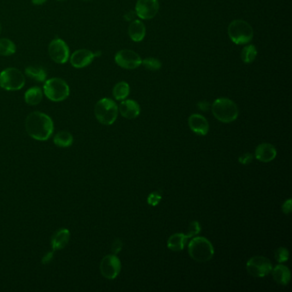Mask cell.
<instances>
[{"instance_id": "6da1fadb", "label": "cell", "mask_w": 292, "mask_h": 292, "mask_svg": "<svg viewBox=\"0 0 292 292\" xmlns=\"http://www.w3.org/2000/svg\"><path fill=\"white\" fill-rule=\"evenodd\" d=\"M28 136L37 141H46L52 135L54 126L48 115L40 112H33L27 116L25 122Z\"/></svg>"}, {"instance_id": "7a4b0ae2", "label": "cell", "mask_w": 292, "mask_h": 292, "mask_svg": "<svg viewBox=\"0 0 292 292\" xmlns=\"http://www.w3.org/2000/svg\"><path fill=\"white\" fill-rule=\"evenodd\" d=\"M212 112L214 118L225 124L234 122L239 114L237 104L228 98H220L214 100L212 105Z\"/></svg>"}, {"instance_id": "3957f363", "label": "cell", "mask_w": 292, "mask_h": 292, "mask_svg": "<svg viewBox=\"0 0 292 292\" xmlns=\"http://www.w3.org/2000/svg\"><path fill=\"white\" fill-rule=\"evenodd\" d=\"M190 257L197 262H207L214 257V249L211 242L203 237H194L188 245Z\"/></svg>"}, {"instance_id": "277c9868", "label": "cell", "mask_w": 292, "mask_h": 292, "mask_svg": "<svg viewBox=\"0 0 292 292\" xmlns=\"http://www.w3.org/2000/svg\"><path fill=\"white\" fill-rule=\"evenodd\" d=\"M43 92L49 100L54 102H60L66 100L70 90L66 81L62 78L53 77L45 81Z\"/></svg>"}, {"instance_id": "5b68a950", "label": "cell", "mask_w": 292, "mask_h": 292, "mask_svg": "<svg viewBox=\"0 0 292 292\" xmlns=\"http://www.w3.org/2000/svg\"><path fill=\"white\" fill-rule=\"evenodd\" d=\"M228 34L232 42L237 45H245L253 39L254 31L248 21L234 20L228 27Z\"/></svg>"}, {"instance_id": "8992f818", "label": "cell", "mask_w": 292, "mask_h": 292, "mask_svg": "<svg viewBox=\"0 0 292 292\" xmlns=\"http://www.w3.org/2000/svg\"><path fill=\"white\" fill-rule=\"evenodd\" d=\"M117 104L108 98L99 100L94 106V115L97 120L104 125H111L118 118Z\"/></svg>"}, {"instance_id": "52a82bcc", "label": "cell", "mask_w": 292, "mask_h": 292, "mask_svg": "<svg viewBox=\"0 0 292 292\" xmlns=\"http://www.w3.org/2000/svg\"><path fill=\"white\" fill-rule=\"evenodd\" d=\"M25 76L15 68H7L0 73V87L7 91H17L24 87Z\"/></svg>"}, {"instance_id": "ba28073f", "label": "cell", "mask_w": 292, "mask_h": 292, "mask_svg": "<svg viewBox=\"0 0 292 292\" xmlns=\"http://www.w3.org/2000/svg\"><path fill=\"white\" fill-rule=\"evenodd\" d=\"M249 274L255 278H263L271 274L273 266L270 260L264 256H254L246 264Z\"/></svg>"}, {"instance_id": "9c48e42d", "label": "cell", "mask_w": 292, "mask_h": 292, "mask_svg": "<svg viewBox=\"0 0 292 292\" xmlns=\"http://www.w3.org/2000/svg\"><path fill=\"white\" fill-rule=\"evenodd\" d=\"M49 56L51 60L54 61L55 63H67L69 58V46L64 40L56 38L52 39L48 46Z\"/></svg>"}, {"instance_id": "30bf717a", "label": "cell", "mask_w": 292, "mask_h": 292, "mask_svg": "<svg viewBox=\"0 0 292 292\" xmlns=\"http://www.w3.org/2000/svg\"><path fill=\"white\" fill-rule=\"evenodd\" d=\"M142 61L138 53L132 50L124 49L118 51L115 55V62L118 66L124 69H136L142 64Z\"/></svg>"}, {"instance_id": "8fae6325", "label": "cell", "mask_w": 292, "mask_h": 292, "mask_svg": "<svg viewBox=\"0 0 292 292\" xmlns=\"http://www.w3.org/2000/svg\"><path fill=\"white\" fill-rule=\"evenodd\" d=\"M100 273L107 280H115L121 271V262L116 255H108L100 262Z\"/></svg>"}, {"instance_id": "7c38bea8", "label": "cell", "mask_w": 292, "mask_h": 292, "mask_svg": "<svg viewBox=\"0 0 292 292\" xmlns=\"http://www.w3.org/2000/svg\"><path fill=\"white\" fill-rule=\"evenodd\" d=\"M160 4L158 0H137L136 13L140 18L148 20L154 18L159 11Z\"/></svg>"}, {"instance_id": "4fadbf2b", "label": "cell", "mask_w": 292, "mask_h": 292, "mask_svg": "<svg viewBox=\"0 0 292 292\" xmlns=\"http://www.w3.org/2000/svg\"><path fill=\"white\" fill-rule=\"evenodd\" d=\"M95 57L94 52L87 49H79L74 51L70 56V63L74 68L81 69L87 67L93 62V58Z\"/></svg>"}, {"instance_id": "5bb4252c", "label": "cell", "mask_w": 292, "mask_h": 292, "mask_svg": "<svg viewBox=\"0 0 292 292\" xmlns=\"http://www.w3.org/2000/svg\"><path fill=\"white\" fill-rule=\"evenodd\" d=\"M188 123L190 130L199 136H206L209 131V124L208 120L202 115H191L189 118Z\"/></svg>"}, {"instance_id": "9a60e30c", "label": "cell", "mask_w": 292, "mask_h": 292, "mask_svg": "<svg viewBox=\"0 0 292 292\" xmlns=\"http://www.w3.org/2000/svg\"><path fill=\"white\" fill-rule=\"evenodd\" d=\"M255 156L262 162H271L277 156V150L274 145L262 143L256 148Z\"/></svg>"}, {"instance_id": "2e32d148", "label": "cell", "mask_w": 292, "mask_h": 292, "mask_svg": "<svg viewBox=\"0 0 292 292\" xmlns=\"http://www.w3.org/2000/svg\"><path fill=\"white\" fill-rule=\"evenodd\" d=\"M118 111L124 118L127 119H134L140 115L141 109L138 103L133 100H125L120 103Z\"/></svg>"}, {"instance_id": "e0dca14e", "label": "cell", "mask_w": 292, "mask_h": 292, "mask_svg": "<svg viewBox=\"0 0 292 292\" xmlns=\"http://www.w3.org/2000/svg\"><path fill=\"white\" fill-rule=\"evenodd\" d=\"M271 273L274 281L280 286H287L290 283L292 274L289 268L286 266L277 265L272 269Z\"/></svg>"}, {"instance_id": "ac0fdd59", "label": "cell", "mask_w": 292, "mask_h": 292, "mask_svg": "<svg viewBox=\"0 0 292 292\" xmlns=\"http://www.w3.org/2000/svg\"><path fill=\"white\" fill-rule=\"evenodd\" d=\"M69 238H70V233L69 230L64 229V228L58 230L51 238V244L52 250L57 251L66 247L69 241Z\"/></svg>"}, {"instance_id": "d6986e66", "label": "cell", "mask_w": 292, "mask_h": 292, "mask_svg": "<svg viewBox=\"0 0 292 292\" xmlns=\"http://www.w3.org/2000/svg\"><path fill=\"white\" fill-rule=\"evenodd\" d=\"M128 33L133 41L135 42L142 41L146 35V27H145L144 23L140 20H133L128 28Z\"/></svg>"}, {"instance_id": "ffe728a7", "label": "cell", "mask_w": 292, "mask_h": 292, "mask_svg": "<svg viewBox=\"0 0 292 292\" xmlns=\"http://www.w3.org/2000/svg\"><path fill=\"white\" fill-rule=\"evenodd\" d=\"M188 239H189L188 236L184 233L173 234L169 238L167 241V248L174 252L182 251L185 247Z\"/></svg>"}, {"instance_id": "44dd1931", "label": "cell", "mask_w": 292, "mask_h": 292, "mask_svg": "<svg viewBox=\"0 0 292 292\" xmlns=\"http://www.w3.org/2000/svg\"><path fill=\"white\" fill-rule=\"evenodd\" d=\"M25 101L27 105L36 106L42 101L43 92L39 87H33L26 91L24 95Z\"/></svg>"}, {"instance_id": "7402d4cb", "label": "cell", "mask_w": 292, "mask_h": 292, "mask_svg": "<svg viewBox=\"0 0 292 292\" xmlns=\"http://www.w3.org/2000/svg\"><path fill=\"white\" fill-rule=\"evenodd\" d=\"M130 85L126 81H120L115 85L112 89L113 97L117 100H124L130 94Z\"/></svg>"}, {"instance_id": "603a6c76", "label": "cell", "mask_w": 292, "mask_h": 292, "mask_svg": "<svg viewBox=\"0 0 292 292\" xmlns=\"http://www.w3.org/2000/svg\"><path fill=\"white\" fill-rule=\"evenodd\" d=\"M54 144L59 148H69L73 143V136L68 131H59L53 139Z\"/></svg>"}, {"instance_id": "cb8c5ba5", "label": "cell", "mask_w": 292, "mask_h": 292, "mask_svg": "<svg viewBox=\"0 0 292 292\" xmlns=\"http://www.w3.org/2000/svg\"><path fill=\"white\" fill-rule=\"evenodd\" d=\"M25 74L34 81H45L47 76L45 69L41 67L28 66L25 69Z\"/></svg>"}, {"instance_id": "d4e9b609", "label": "cell", "mask_w": 292, "mask_h": 292, "mask_svg": "<svg viewBox=\"0 0 292 292\" xmlns=\"http://www.w3.org/2000/svg\"><path fill=\"white\" fill-rule=\"evenodd\" d=\"M15 50H16V47L12 40L7 38L0 39V55L1 56H4V57L10 56L15 53Z\"/></svg>"}, {"instance_id": "484cf974", "label": "cell", "mask_w": 292, "mask_h": 292, "mask_svg": "<svg viewBox=\"0 0 292 292\" xmlns=\"http://www.w3.org/2000/svg\"><path fill=\"white\" fill-rule=\"evenodd\" d=\"M257 56V50L254 45H248L242 50L241 58L245 63H253Z\"/></svg>"}, {"instance_id": "4316f807", "label": "cell", "mask_w": 292, "mask_h": 292, "mask_svg": "<svg viewBox=\"0 0 292 292\" xmlns=\"http://www.w3.org/2000/svg\"><path fill=\"white\" fill-rule=\"evenodd\" d=\"M142 64L146 69L151 71H157L161 68L162 63L159 59L154 57H147L142 61Z\"/></svg>"}, {"instance_id": "83f0119b", "label": "cell", "mask_w": 292, "mask_h": 292, "mask_svg": "<svg viewBox=\"0 0 292 292\" xmlns=\"http://www.w3.org/2000/svg\"><path fill=\"white\" fill-rule=\"evenodd\" d=\"M274 256L279 263H284L289 259V251L286 248L280 247L275 250Z\"/></svg>"}, {"instance_id": "f1b7e54d", "label": "cell", "mask_w": 292, "mask_h": 292, "mask_svg": "<svg viewBox=\"0 0 292 292\" xmlns=\"http://www.w3.org/2000/svg\"><path fill=\"white\" fill-rule=\"evenodd\" d=\"M200 232H201V226H200L199 222L198 221H193L190 224L188 233H187L186 235L188 236V238L190 239V238H194L196 235H198Z\"/></svg>"}, {"instance_id": "f546056e", "label": "cell", "mask_w": 292, "mask_h": 292, "mask_svg": "<svg viewBox=\"0 0 292 292\" xmlns=\"http://www.w3.org/2000/svg\"><path fill=\"white\" fill-rule=\"evenodd\" d=\"M160 200H161V195L160 192L156 191V192L151 193L148 198V204L151 206L158 205Z\"/></svg>"}, {"instance_id": "4dcf8cb0", "label": "cell", "mask_w": 292, "mask_h": 292, "mask_svg": "<svg viewBox=\"0 0 292 292\" xmlns=\"http://www.w3.org/2000/svg\"><path fill=\"white\" fill-rule=\"evenodd\" d=\"M123 249V242L121 241L120 239H115V241L113 242V244L112 245V253L114 255L119 253L121 250Z\"/></svg>"}, {"instance_id": "1f68e13d", "label": "cell", "mask_w": 292, "mask_h": 292, "mask_svg": "<svg viewBox=\"0 0 292 292\" xmlns=\"http://www.w3.org/2000/svg\"><path fill=\"white\" fill-rule=\"evenodd\" d=\"M292 199H288L286 202H284L282 205V212L285 214H289L292 213Z\"/></svg>"}, {"instance_id": "d6a6232c", "label": "cell", "mask_w": 292, "mask_h": 292, "mask_svg": "<svg viewBox=\"0 0 292 292\" xmlns=\"http://www.w3.org/2000/svg\"><path fill=\"white\" fill-rule=\"evenodd\" d=\"M252 159H253L252 155L248 153V154H243V155L239 157L238 160H239V162L243 164V165H248V164H250V163L252 161Z\"/></svg>"}, {"instance_id": "836d02e7", "label": "cell", "mask_w": 292, "mask_h": 292, "mask_svg": "<svg viewBox=\"0 0 292 292\" xmlns=\"http://www.w3.org/2000/svg\"><path fill=\"white\" fill-rule=\"evenodd\" d=\"M52 258H53V252H48L42 258L43 264H47V263L51 262Z\"/></svg>"}, {"instance_id": "e575fe53", "label": "cell", "mask_w": 292, "mask_h": 292, "mask_svg": "<svg viewBox=\"0 0 292 292\" xmlns=\"http://www.w3.org/2000/svg\"><path fill=\"white\" fill-rule=\"evenodd\" d=\"M136 15V13L130 11V12L127 13L126 15H124V18L126 19L127 21H133Z\"/></svg>"}, {"instance_id": "d590c367", "label": "cell", "mask_w": 292, "mask_h": 292, "mask_svg": "<svg viewBox=\"0 0 292 292\" xmlns=\"http://www.w3.org/2000/svg\"><path fill=\"white\" fill-rule=\"evenodd\" d=\"M47 0H32V3L34 5H42Z\"/></svg>"}, {"instance_id": "8d00e7d4", "label": "cell", "mask_w": 292, "mask_h": 292, "mask_svg": "<svg viewBox=\"0 0 292 292\" xmlns=\"http://www.w3.org/2000/svg\"><path fill=\"white\" fill-rule=\"evenodd\" d=\"M1 32H2V26H1V23H0V34H1Z\"/></svg>"}, {"instance_id": "74e56055", "label": "cell", "mask_w": 292, "mask_h": 292, "mask_svg": "<svg viewBox=\"0 0 292 292\" xmlns=\"http://www.w3.org/2000/svg\"><path fill=\"white\" fill-rule=\"evenodd\" d=\"M82 1H85V2H89V1H93V0H82Z\"/></svg>"}, {"instance_id": "f35d334b", "label": "cell", "mask_w": 292, "mask_h": 292, "mask_svg": "<svg viewBox=\"0 0 292 292\" xmlns=\"http://www.w3.org/2000/svg\"><path fill=\"white\" fill-rule=\"evenodd\" d=\"M58 1H66V0H58Z\"/></svg>"}]
</instances>
